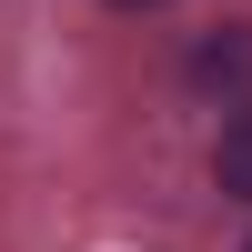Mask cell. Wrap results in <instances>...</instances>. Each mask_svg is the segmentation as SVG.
I'll return each instance as SVG.
<instances>
[{"label": "cell", "mask_w": 252, "mask_h": 252, "mask_svg": "<svg viewBox=\"0 0 252 252\" xmlns=\"http://www.w3.org/2000/svg\"><path fill=\"white\" fill-rule=\"evenodd\" d=\"M121 10H141V0H121Z\"/></svg>", "instance_id": "cell-3"}, {"label": "cell", "mask_w": 252, "mask_h": 252, "mask_svg": "<svg viewBox=\"0 0 252 252\" xmlns=\"http://www.w3.org/2000/svg\"><path fill=\"white\" fill-rule=\"evenodd\" d=\"M192 81L202 91H252V31H212L192 51Z\"/></svg>", "instance_id": "cell-1"}, {"label": "cell", "mask_w": 252, "mask_h": 252, "mask_svg": "<svg viewBox=\"0 0 252 252\" xmlns=\"http://www.w3.org/2000/svg\"><path fill=\"white\" fill-rule=\"evenodd\" d=\"M242 252H252V242H242Z\"/></svg>", "instance_id": "cell-4"}, {"label": "cell", "mask_w": 252, "mask_h": 252, "mask_svg": "<svg viewBox=\"0 0 252 252\" xmlns=\"http://www.w3.org/2000/svg\"><path fill=\"white\" fill-rule=\"evenodd\" d=\"M212 182H222L232 202H252V111L222 121V141H212Z\"/></svg>", "instance_id": "cell-2"}]
</instances>
